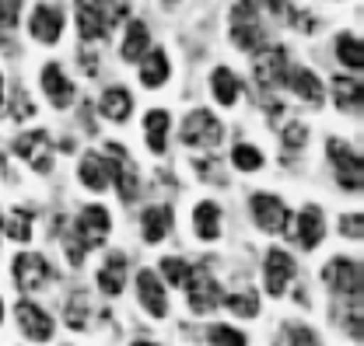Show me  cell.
I'll list each match as a JSON object with an SVG mask.
<instances>
[{
	"label": "cell",
	"mask_w": 364,
	"mask_h": 346,
	"mask_svg": "<svg viewBox=\"0 0 364 346\" xmlns=\"http://www.w3.org/2000/svg\"><path fill=\"white\" fill-rule=\"evenodd\" d=\"M221 136H225V126H221V123H218V116H214V112H207V109L189 112V116H186V123H182V140H186L189 147L207 151V147H218V144H221Z\"/></svg>",
	"instance_id": "6da1fadb"
},
{
	"label": "cell",
	"mask_w": 364,
	"mask_h": 346,
	"mask_svg": "<svg viewBox=\"0 0 364 346\" xmlns=\"http://www.w3.org/2000/svg\"><path fill=\"white\" fill-rule=\"evenodd\" d=\"M322 280L336 291V294H343V298H361V262L358 259H347V256H336V259L326 262V269H322Z\"/></svg>",
	"instance_id": "7a4b0ae2"
},
{
	"label": "cell",
	"mask_w": 364,
	"mask_h": 346,
	"mask_svg": "<svg viewBox=\"0 0 364 346\" xmlns=\"http://www.w3.org/2000/svg\"><path fill=\"white\" fill-rule=\"evenodd\" d=\"M186 291H189V308L196 311V315H210L218 304H221V287H218V280L207 273V266H200V269H189V276H186Z\"/></svg>",
	"instance_id": "3957f363"
},
{
	"label": "cell",
	"mask_w": 364,
	"mask_h": 346,
	"mask_svg": "<svg viewBox=\"0 0 364 346\" xmlns=\"http://www.w3.org/2000/svg\"><path fill=\"white\" fill-rule=\"evenodd\" d=\"M329 158H333V165H336V178H340V185L343 189H350V193H358L361 189V178H364V165H361V154L358 151H350L343 140H329Z\"/></svg>",
	"instance_id": "277c9868"
},
{
	"label": "cell",
	"mask_w": 364,
	"mask_h": 346,
	"mask_svg": "<svg viewBox=\"0 0 364 346\" xmlns=\"http://www.w3.org/2000/svg\"><path fill=\"white\" fill-rule=\"evenodd\" d=\"M252 77L259 87H277L284 85L287 77V53L280 45H267L256 53V63H252Z\"/></svg>",
	"instance_id": "5b68a950"
},
{
	"label": "cell",
	"mask_w": 364,
	"mask_h": 346,
	"mask_svg": "<svg viewBox=\"0 0 364 346\" xmlns=\"http://www.w3.org/2000/svg\"><path fill=\"white\" fill-rule=\"evenodd\" d=\"M105 151H109V161H112V172H109V178L116 175L119 196H123L127 203H134L136 196H140V178H136V168H134V161H130V154H127V147L109 144Z\"/></svg>",
	"instance_id": "8992f818"
},
{
	"label": "cell",
	"mask_w": 364,
	"mask_h": 346,
	"mask_svg": "<svg viewBox=\"0 0 364 346\" xmlns=\"http://www.w3.org/2000/svg\"><path fill=\"white\" fill-rule=\"evenodd\" d=\"M252 217H256V224H259L263 231H270V234L287 231V224H291V210H287V203H284V200H277V196H270V193L252 196Z\"/></svg>",
	"instance_id": "52a82bcc"
},
{
	"label": "cell",
	"mask_w": 364,
	"mask_h": 346,
	"mask_svg": "<svg viewBox=\"0 0 364 346\" xmlns=\"http://www.w3.org/2000/svg\"><path fill=\"white\" fill-rule=\"evenodd\" d=\"M136 298H140L147 315H154V318H165V315H168L165 283L158 280V273H151V269H140V273H136Z\"/></svg>",
	"instance_id": "ba28073f"
},
{
	"label": "cell",
	"mask_w": 364,
	"mask_h": 346,
	"mask_svg": "<svg viewBox=\"0 0 364 346\" xmlns=\"http://www.w3.org/2000/svg\"><path fill=\"white\" fill-rule=\"evenodd\" d=\"M109 227H112L109 210L95 203V207H88L85 214L77 217V242H81L85 249H98V245L109 238Z\"/></svg>",
	"instance_id": "9c48e42d"
},
{
	"label": "cell",
	"mask_w": 364,
	"mask_h": 346,
	"mask_svg": "<svg viewBox=\"0 0 364 346\" xmlns=\"http://www.w3.org/2000/svg\"><path fill=\"white\" fill-rule=\"evenodd\" d=\"M14 315H18V325H21V333H25L32 343H46V340L53 336V318L46 315L39 304L21 301L18 308H14Z\"/></svg>",
	"instance_id": "30bf717a"
},
{
	"label": "cell",
	"mask_w": 364,
	"mask_h": 346,
	"mask_svg": "<svg viewBox=\"0 0 364 346\" xmlns=\"http://www.w3.org/2000/svg\"><path fill=\"white\" fill-rule=\"evenodd\" d=\"M46 280H49V262H46L43 256L21 252V256L14 259V283H18L21 291H39Z\"/></svg>",
	"instance_id": "8fae6325"
},
{
	"label": "cell",
	"mask_w": 364,
	"mask_h": 346,
	"mask_svg": "<svg viewBox=\"0 0 364 346\" xmlns=\"http://www.w3.org/2000/svg\"><path fill=\"white\" fill-rule=\"evenodd\" d=\"M294 280V259L284 252V249H270L267 252V291L273 298H280Z\"/></svg>",
	"instance_id": "7c38bea8"
},
{
	"label": "cell",
	"mask_w": 364,
	"mask_h": 346,
	"mask_svg": "<svg viewBox=\"0 0 364 346\" xmlns=\"http://www.w3.org/2000/svg\"><path fill=\"white\" fill-rule=\"evenodd\" d=\"M28 32H32V39L53 45L60 39V32H63V11H56V7H49V4H39V7L32 11Z\"/></svg>",
	"instance_id": "4fadbf2b"
},
{
	"label": "cell",
	"mask_w": 364,
	"mask_h": 346,
	"mask_svg": "<svg viewBox=\"0 0 364 346\" xmlns=\"http://www.w3.org/2000/svg\"><path fill=\"white\" fill-rule=\"evenodd\" d=\"M43 87L56 109H67L74 102V85L67 81V74L60 70V63H46L43 67Z\"/></svg>",
	"instance_id": "5bb4252c"
},
{
	"label": "cell",
	"mask_w": 364,
	"mask_h": 346,
	"mask_svg": "<svg viewBox=\"0 0 364 346\" xmlns=\"http://www.w3.org/2000/svg\"><path fill=\"white\" fill-rule=\"evenodd\" d=\"M123 283H127V256L116 252V256H109L105 266L98 269V287H102V294L116 298V294L123 291Z\"/></svg>",
	"instance_id": "9a60e30c"
},
{
	"label": "cell",
	"mask_w": 364,
	"mask_h": 346,
	"mask_svg": "<svg viewBox=\"0 0 364 346\" xmlns=\"http://www.w3.org/2000/svg\"><path fill=\"white\" fill-rule=\"evenodd\" d=\"M98 109H102V116H105V119L123 123V119H130V112H134V98H130V91H127V87H109V91L102 94Z\"/></svg>",
	"instance_id": "2e32d148"
},
{
	"label": "cell",
	"mask_w": 364,
	"mask_h": 346,
	"mask_svg": "<svg viewBox=\"0 0 364 346\" xmlns=\"http://www.w3.org/2000/svg\"><path fill=\"white\" fill-rule=\"evenodd\" d=\"M193 227H196V234H200L203 242H214V238L221 234V207L210 203V200L196 203V210H193Z\"/></svg>",
	"instance_id": "e0dca14e"
},
{
	"label": "cell",
	"mask_w": 364,
	"mask_h": 346,
	"mask_svg": "<svg viewBox=\"0 0 364 346\" xmlns=\"http://www.w3.org/2000/svg\"><path fill=\"white\" fill-rule=\"evenodd\" d=\"M322 234H326L322 210H318V207L301 210V217H298V245H301V249H316L318 242H322Z\"/></svg>",
	"instance_id": "ac0fdd59"
},
{
	"label": "cell",
	"mask_w": 364,
	"mask_h": 346,
	"mask_svg": "<svg viewBox=\"0 0 364 346\" xmlns=\"http://www.w3.org/2000/svg\"><path fill=\"white\" fill-rule=\"evenodd\" d=\"M172 227V210L168 207H147L144 210V220H140V231H144V242L158 245Z\"/></svg>",
	"instance_id": "d6986e66"
},
{
	"label": "cell",
	"mask_w": 364,
	"mask_h": 346,
	"mask_svg": "<svg viewBox=\"0 0 364 346\" xmlns=\"http://www.w3.org/2000/svg\"><path fill=\"white\" fill-rule=\"evenodd\" d=\"M333 98H336V105H340V109L358 112V109H361V102H364L361 81H354V77H336V81H333Z\"/></svg>",
	"instance_id": "ffe728a7"
},
{
	"label": "cell",
	"mask_w": 364,
	"mask_h": 346,
	"mask_svg": "<svg viewBox=\"0 0 364 346\" xmlns=\"http://www.w3.org/2000/svg\"><path fill=\"white\" fill-rule=\"evenodd\" d=\"M168 74H172V67H168V56H165L161 49H154V53L144 60V67H140V81H144V87L165 85Z\"/></svg>",
	"instance_id": "44dd1931"
},
{
	"label": "cell",
	"mask_w": 364,
	"mask_h": 346,
	"mask_svg": "<svg viewBox=\"0 0 364 346\" xmlns=\"http://www.w3.org/2000/svg\"><path fill=\"white\" fill-rule=\"evenodd\" d=\"M336 56H340V63H343V67H350V70H364V43L354 36V32H343V36L336 39Z\"/></svg>",
	"instance_id": "7402d4cb"
},
{
	"label": "cell",
	"mask_w": 364,
	"mask_h": 346,
	"mask_svg": "<svg viewBox=\"0 0 364 346\" xmlns=\"http://www.w3.org/2000/svg\"><path fill=\"white\" fill-rule=\"evenodd\" d=\"M144 133H147V147H151L154 154H161V151H165V136H168V116H165L161 109L147 112V119H144Z\"/></svg>",
	"instance_id": "603a6c76"
},
{
	"label": "cell",
	"mask_w": 364,
	"mask_h": 346,
	"mask_svg": "<svg viewBox=\"0 0 364 346\" xmlns=\"http://www.w3.org/2000/svg\"><path fill=\"white\" fill-rule=\"evenodd\" d=\"M210 85H214V98H218L221 105H235V102H238V94H242V87H238V77H235V74H231L228 67H218V70H214Z\"/></svg>",
	"instance_id": "cb8c5ba5"
},
{
	"label": "cell",
	"mask_w": 364,
	"mask_h": 346,
	"mask_svg": "<svg viewBox=\"0 0 364 346\" xmlns=\"http://www.w3.org/2000/svg\"><path fill=\"white\" fill-rule=\"evenodd\" d=\"M263 39L259 21H231V43L238 49H263Z\"/></svg>",
	"instance_id": "d4e9b609"
},
{
	"label": "cell",
	"mask_w": 364,
	"mask_h": 346,
	"mask_svg": "<svg viewBox=\"0 0 364 346\" xmlns=\"http://www.w3.org/2000/svg\"><path fill=\"white\" fill-rule=\"evenodd\" d=\"M46 140H49V136H46L43 130H36V133H21V136L14 140V151H18L21 158H28V161L36 158V168H39V172H46V168H49V161H43V158H39V151L46 147Z\"/></svg>",
	"instance_id": "484cf974"
},
{
	"label": "cell",
	"mask_w": 364,
	"mask_h": 346,
	"mask_svg": "<svg viewBox=\"0 0 364 346\" xmlns=\"http://www.w3.org/2000/svg\"><path fill=\"white\" fill-rule=\"evenodd\" d=\"M77 28H81L85 39H102V36H109V28L102 25L98 11L91 7L88 0H77Z\"/></svg>",
	"instance_id": "4316f807"
},
{
	"label": "cell",
	"mask_w": 364,
	"mask_h": 346,
	"mask_svg": "<svg viewBox=\"0 0 364 346\" xmlns=\"http://www.w3.org/2000/svg\"><path fill=\"white\" fill-rule=\"evenodd\" d=\"M291 91H294L298 98L312 102V105H322V85H318V77L312 74V70H294V77H291Z\"/></svg>",
	"instance_id": "83f0119b"
},
{
	"label": "cell",
	"mask_w": 364,
	"mask_h": 346,
	"mask_svg": "<svg viewBox=\"0 0 364 346\" xmlns=\"http://www.w3.org/2000/svg\"><path fill=\"white\" fill-rule=\"evenodd\" d=\"M147 39H151L147 25H144V21H130V28H127V39H123V60H144Z\"/></svg>",
	"instance_id": "f1b7e54d"
},
{
	"label": "cell",
	"mask_w": 364,
	"mask_h": 346,
	"mask_svg": "<svg viewBox=\"0 0 364 346\" xmlns=\"http://www.w3.org/2000/svg\"><path fill=\"white\" fill-rule=\"evenodd\" d=\"M81 182L95 189V193H102L105 185H109V168H105V161L98 158V154H88L85 161H81Z\"/></svg>",
	"instance_id": "f546056e"
},
{
	"label": "cell",
	"mask_w": 364,
	"mask_h": 346,
	"mask_svg": "<svg viewBox=\"0 0 364 346\" xmlns=\"http://www.w3.org/2000/svg\"><path fill=\"white\" fill-rule=\"evenodd\" d=\"M0 227H7V234L14 238V242H28L32 238V210H11V217H4L0 220Z\"/></svg>",
	"instance_id": "4dcf8cb0"
},
{
	"label": "cell",
	"mask_w": 364,
	"mask_h": 346,
	"mask_svg": "<svg viewBox=\"0 0 364 346\" xmlns=\"http://www.w3.org/2000/svg\"><path fill=\"white\" fill-rule=\"evenodd\" d=\"M91 7L98 11V18H102V25H105V28H112L116 21H123V18H127V11H130V4H127V0H91Z\"/></svg>",
	"instance_id": "1f68e13d"
},
{
	"label": "cell",
	"mask_w": 364,
	"mask_h": 346,
	"mask_svg": "<svg viewBox=\"0 0 364 346\" xmlns=\"http://www.w3.org/2000/svg\"><path fill=\"white\" fill-rule=\"evenodd\" d=\"M221 304H228V311H235L238 318H256L259 315L256 294H228V298H221Z\"/></svg>",
	"instance_id": "d6a6232c"
},
{
	"label": "cell",
	"mask_w": 364,
	"mask_h": 346,
	"mask_svg": "<svg viewBox=\"0 0 364 346\" xmlns=\"http://www.w3.org/2000/svg\"><path fill=\"white\" fill-rule=\"evenodd\" d=\"M231 165L242 168V172H256V168L263 165V154H259L256 147H249V144H238V147L231 151Z\"/></svg>",
	"instance_id": "836d02e7"
},
{
	"label": "cell",
	"mask_w": 364,
	"mask_h": 346,
	"mask_svg": "<svg viewBox=\"0 0 364 346\" xmlns=\"http://www.w3.org/2000/svg\"><path fill=\"white\" fill-rule=\"evenodd\" d=\"M161 276H165V280H168L172 287H186L189 266H186L182 259H172V256H168V259H161Z\"/></svg>",
	"instance_id": "e575fe53"
},
{
	"label": "cell",
	"mask_w": 364,
	"mask_h": 346,
	"mask_svg": "<svg viewBox=\"0 0 364 346\" xmlns=\"http://www.w3.org/2000/svg\"><path fill=\"white\" fill-rule=\"evenodd\" d=\"M63 318H67V325H70V329H85V325H88V298H85V294H77V298L70 301V308H67V315H63Z\"/></svg>",
	"instance_id": "d590c367"
},
{
	"label": "cell",
	"mask_w": 364,
	"mask_h": 346,
	"mask_svg": "<svg viewBox=\"0 0 364 346\" xmlns=\"http://www.w3.org/2000/svg\"><path fill=\"white\" fill-rule=\"evenodd\" d=\"M210 346H245V336L231 325H210Z\"/></svg>",
	"instance_id": "8d00e7d4"
},
{
	"label": "cell",
	"mask_w": 364,
	"mask_h": 346,
	"mask_svg": "<svg viewBox=\"0 0 364 346\" xmlns=\"http://www.w3.org/2000/svg\"><path fill=\"white\" fill-rule=\"evenodd\" d=\"M305 136H309L305 123H287V126H284V144H287L291 151H298V147L305 144Z\"/></svg>",
	"instance_id": "74e56055"
},
{
	"label": "cell",
	"mask_w": 364,
	"mask_h": 346,
	"mask_svg": "<svg viewBox=\"0 0 364 346\" xmlns=\"http://www.w3.org/2000/svg\"><path fill=\"white\" fill-rule=\"evenodd\" d=\"M287 340H291V346H318L316 333L305 329V325H291V329H287Z\"/></svg>",
	"instance_id": "f35d334b"
},
{
	"label": "cell",
	"mask_w": 364,
	"mask_h": 346,
	"mask_svg": "<svg viewBox=\"0 0 364 346\" xmlns=\"http://www.w3.org/2000/svg\"><path fill=\"white\" fill-rule=\"evenodd\" d=\"M361 231H364V220L361 214H347V217H340V234H347V238H361Z\"/></svg>",
	"instance_id": "ab89813d"
},
{
	"label": "cell",
	"mask_w": 364,
	"mask_h": 346,
	"mask_svg": "<svg viewBox=\"0 0 364 346\" xmlns=\"http://www.w3.org/2000/svg\"><path fill=\"white\" fill-rule=\"evenodd\" d=\"M18 11H21V0H0V21H4V28H14L18 25Z\"/></svg>",
	"instance_id": "60d3db41"
},
{
	"label": "cell",
	"mask_w": 364,
	"mask_h": 346,
	"mask_svg": "<svg viewBox=\"0 0 364 346\" xmlns=\"http://www.w3.org/2000/svg\"><path fill=\"white\" fill-rule=\"evenodd\" d=\"M347 333H350L354 340H361V298H354V304H350V315H347Z\"/></svg>",
	"instance_id": "b9f144b4"
},
{
	"label": "cell",
	"mask_w": 364,
	"mask_h": 346,
	"mask_svg": "<svg viewBox=\"0 0 364 346\" xmlns=\"http://www.w3.org/2000/svg\"><path fill=\"white\" fill-rule=\"evenodd\" d=\"M273 7V14H280V18H294V11H291V4L287 0H267Z\"/></svg>",
	"instance_id": "7bdbcfd3"
},
{
	"label": "cell",
	"mask_w": 364,
	"mask_h": 346,
	"mask_svg": "<svg viewBox=\"0 0 364 346\" xmlns=\"http://www.w3.org/2000/svg\"><path fill=\"white\" fill-rule=\"evenodd\" d=\"M32 112H36V109H28V105H25V94L18 91V94H14V116H32Z\"/></svg>",
	"instance_id": "ee69618b"
},
{
	"label": "cell",
	"mask_w": 364,
	"mask_h": 346,
	"mask_svg": "<svg viewBox=\"0 0 364 346\" xmlns=\"http://www.w3.org/2000/svg\"><path fill=\"white\" fill-rule=\"evenodd\" d=\"M134 346H158V343H147V340H136Z\"/></svg>",
	"instance_id": "f6af8a7d"
},
{
	"label": "cell",
	"mask_w": 364,
	"mask_h": 346,
	"mask_svg": "<svg viewBox=\"0 0 364 346\" xmlns=\"http://www.w3.org/2000/svg\"><path fill=\"white\" fill-rule=\"evenodd\" d=\"M0 98H4V77H0Z\"/></svg>",
	"instance_id": "bcb514c9"
},
{
	"label": "cell",
	"mask_w": 364,
	"mask_h": 346,
	"mask_svg": "<svg viewBox=\"0 0 364 346\" xmlns=\"http://www.w3.org/2000/svg\"><path fill=\"white\" fill-rule=\"evenodd\" d=\"M0 318H4V301H0Z\"/></svg>",
	"instance_id": "7dc6e473"
},
{
	"label": "cell",
	"mask_w": 364,
	"mask_h": 346,
	"mask_svg": "<svg viewBox=\"0 0 364 346\" xmlns=\"http://www.w3.org/2000/svg\"><path fill=\"white\" fill-rule=\"evenodd\" d=\"M165 4H176V0H165Z\"/></svg>",
	"instance_id": "c3c4849f"
}]
</instances>
